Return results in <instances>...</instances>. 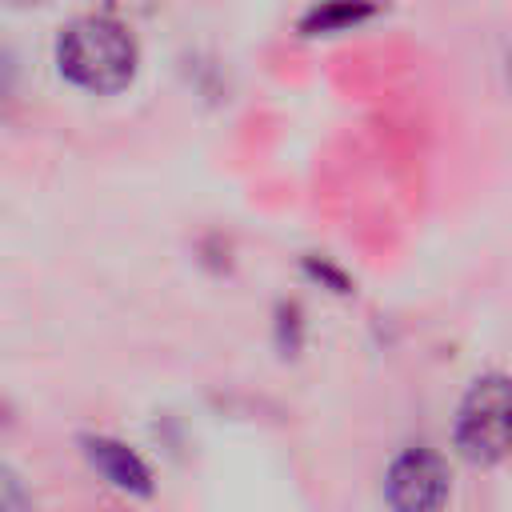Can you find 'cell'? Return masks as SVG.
<instances>
[{
    "label": "cell",
    "mask_w": 512,
    "mask_h": 512,
    "mask_svg": "<svg viewBox=\"0 0 512 512\" xmlns=\"http://www.w3.org/2000/svg\"><path fill=\"white\" fill-rule=\"evenodd\" d=\"M136 60L140 52L132 32L112 16H80L56 40L60 76L96 96L128 88L136 76Z\"/></svg>",
    "instance_id": "1"
},
{
    "label": "cell",
    "mask_w": 512,
    "mask_h": 512,
    "mask_svg": "<svg viewBox=\"0 0 512 512\" xmlns=\"http://www.w3.org/2000/svg\"><path fill=\"white\" fill-rule=\"evenodd\" d=\"M80 444H84L88 464H92L108 484H116L120 492H136V496H148V492H152V472H148V464H144L128 444H120V440H112V436H84Z\"/></svg>",
    "instance_id": "4"
},
{
    "label": "cell",
    "mask_w": 512,
    "mask_h": 512,
    "mask_svg": "<svg viewBox=\"0 0 512 512\" xmlns=\"http://www.w3.org/2000/svg\"><path fill=\"white\" fill-rule=\"evenodd\" d=\"M12 4H36V0H12Z\"/></svg>",
    "instance_id": "7"
},
{
    "label": "cell",
    "mask_w": 512,
    "mask_h": 512,
    "mask_svg": "<svg viewBox=\"0 0 512 512\" xmlns=\"http://www.w3.org/2000/svg\"><path fill=\"white\" fill-rule=\"evenodd\" d=\"M0 512H28V496H24V484L16 480L12 468L0 464Z\"/></svg>",
    "instance_id": "6"
},
{
    "label": "cell",
    "mask_w": 512,
    "mask_h": 512,
    "mask_svg": "<svg viewBox=\"0 0 512 512\" xmlns=\"http://www.w3.org/2000/svg\"><path fill=\"white\" fill-rule=\"evenodd\" d=\"M508 416H512V400H508V376L492 372L480 376L456 416V448L472 460V464H496L508 452Z\"/></svg>",
    "instance_id": "2"
},
{
    "label": "cell",
    "mask_w": 512,
    "mask_h": 512,
    "mask_svg": "<svg viewBox=\"0 0 512 512\" xmlns=\"http://www.w3.org/2000/svg\"><path fill=\"white\" fill-rule=\"evenodd\" d=\"M448 496V468L432 448H408L388 468L392 512H436Z\"/></svg>",
    "instance_id": "3"
},
{
    "label": "cell",
    "mask_w": 512,
    "mask_h": 512,
    "mask_svg": "<svg viewBox=\"0 0 512 512\" xmlns=\"http://www.w3.org/2000/svg\"><path fill=\"white\" fill-rule=\"evenodd\" d=\"M380 12L376 0H316L304 16H300V32L304 36H332V32H348L364 20H372Z\"/></svg>",
    "instance_id": "5"
}]
</instances>
